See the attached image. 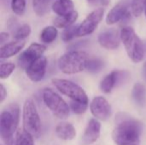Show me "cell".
Segmentation results:
<instances>
[{"label":"cell","mask_w":146,"mask_h":145,"mask_svg":"<svg viewBox=\"0 0 146 145\" xmlns=\"http://www.w3.org/2000/svg\"><path fill=\"white\" fill-rule=\"evenodd\" d=\"M142 124L136 119L121 113L115 119L112 138L116 145L137 144L142 133Z\"/></svg>","instance_id":"cell-1"},{"label":"cell","mask_w":146,"mask_h":145,"mask_svg":"<svg viewBox=\"0 0 146 145\" xmlns=\"http://www.w3.org/2000/svg\"><path fill=\"white\" fill-rule=\"evenodd\" d=\"M20 108L16 103H10L0 115V136L5 145H14V134L18 127Z\"/></svg>","instance_id":"cell-2"},{"label":"cell","mask_w":146,"mask_h":145,"mask_svg":"<svg viewBox=\"0 0 146 145\" xmlns=\"http://www.w3.org/2000/svg\"><path fill=\"white\" fill-rule=\"evenodd\" d=\"M88 54L83 50H70L58 60L59 69L66 74H75L86 69Z\"/></svg>","instance_id":"cell-3"},{"label":"cell","mask_w":146,"mask_h":145,"mask_svg":"<svg viewBox=\"0 0 146 145\" xmlns=\"http://www.w3.org/2000/svg\"><path fill=\"white\" fill-rule=\"evenodd\" d=\"M121 39L126 49L129 58L135 63L143 61L145 56V47L142 40L131 26L123 27L121 32Z\"/></svg>","instance_id":"cell-4"},{"label":"cell","mask_w":146,"mask_h":145,"mask_svg":"<svg viewBox=\"0 0 146 145\" xmlns=\"http://www.w3.org/2000/svg\"><path fill=\"white\" fill-rule=\"evenodd\" d=\"M23 129L33 137H38L41 132V120L35 103L32 99L26 100L22 110Z\"/></svg>","instance_id":"cell-5"},{"label":"cell","mask_w":146,"mask_h":145,"mask_svg":"<svg viewBox=\"0 0 146 145\" xmlns=\"http://www.w3.org/2000/svg\"><path fill=\"white\" fill-rule=\"evenodd\" d=\"M43 101L53 115L60 120H66L70 114L69 105L56 91L46 88L42 93Z\"/></svg>","instance_id":"cell-6"},{"label":"cell","mask_w":146,"mask_h":145,"mask_svg":"<svg viewBox=\"0 0 146 145\" xmlns=\"http://www.w3.org/2000/svg\"><path fill=\"white\" fill-rule=\"evenodd\" d=\"M52 84L62 94L68 97L71 100L88 104L87 95L79 85L64 79H53Z\"/></svg>","instance_id":"cell-7"},{"label":"cell","mask_w":146,"mask_h":145,"mask_svg":"<svg viewBox=\"0 0 146 145\" xmlns=\"http://www.w3.org/2000/svg\"><path fill=\"white\" fill-rule=\"evenodd\" d=\"M46 50V46L38 43L31 44L17 59L18 67L22 69H27L33 62L43 56L44 52Z\"/></svg>","instance_id":"cell-8"},{"label":"cell","mask_w":146,"mask_h":145,"mask_svg":"<svg viewBox=\"0 0 146 145\" xmlns=\"http://www.w3.org/2000/svg\"><path fill=\"white\" fill-rule=\"evenodd\" d=\"M104 15V11L102 8L97 9L90 13L79 25L77 29V37H85L92 34L103 20Z\"/></svg>","instance_id":"cell-9"},{"label":"cell","mask_w":146,"mask_h":145,"mask_svg":"<svg viewBox=\"0 0 146 145\" xmlns=\"http://www.w3.org/2000/svg\"><path fill=\"white\" fill-rule=\"evenodd\" d=\"M90 109L95 119L104 121L111 116V106L104 97H96L90 104Z\"/></svg>","instance_id":"cell-10"},{"label":"cell","mask_w":146,"mask_h":145,"mask_svg":"<svg viewBox=\"0 0 146 145\" xmlns=\"http://www.w3.org/2000/svg\"><path fill=\"white\" fill-rule=\"evenodd\" d=\"M47 64V58L44 56L38 58L34 62H33L26 69V74L28 79L34 83L41 81L44 78Z\"/></svg>","instance_id":"cell-11"},{"label":"cell","mask_w":146,"mask_h":145,"mask_svg":"<svg viewBox=\"0 0 146 145\" xmlns=\"http://www.w3.org/2000/svg\"><path fill=\"white\" fill-rule=\"evenodd\" d=\"M99 44L107 50H115L121 44V33L116 29H110L101 32L98 38Z\"/></svg>","instance_id":"cell-12"},{"label":"cell","mask_w":146,"mask_h":145,"mask_svg":"<svg viewBox=\"0 0 146 145\" xmlns=\"http://www.w3.org/2000/svg\"><path fill=\"white\" fill-rule=\"evenodd\" d=\"M101 131V124L97 119H91L86 127L82 137V143L84 145H89L95 143L99 136Z\"/></svg>","instance_id":"cell-13"},{"label":"cell","mask_w":146,"mask_h":145,"mask_svg":"<svg viewBox=\"0 0 146 145\" xmlns=\"http://www.w3.org/2000/svg\"><path fill=\"white\" fill-rule=\"evenodd\" d=\"M128 16L129 10L127 9V6L124 3H119L115 4L107 14L105 21L108 25H114Z\"/></svg>","instance_id":"cell-14"},{"label":"cell","mask_w":146,"mask_h":145,"mask_svg":"<svg viewBox=\"0 0 146 145\" xmlns=\"http://www.w3.org/2000/svg\"><path fill=\"white\" fill-rule=\"evenodd\" d=\"M25 40H15L6 43L0 48V58L7 59L18 54L25 46Z\"/></svg>","instance_id":"cell-15"},{"label":"cell","mask_w":146,"mask_h":145,"mask_svg":"<svg viewBox=\"0 0 146 145\" xmlns=\"http://www.w3.org/2000/svg\"><path fill=\"white\" fill-rule=\"evenodd\" d=\"M51 9L57 16L68 15L74 11V4L72 0H56L51 5Z\"/></svg>","instance_id":"cell-16"},{"label":"cell","mask_w":146,"mask_h":145,"mask_svg":"<svg viewBox=\"0 0 146 145\" xmlns=\"http://www.w3.org/2000/svg\"><path fill=\"white\" fill-rule=\"evenodd\" d=\"M56 134L62 140H72L76 137V130L72 124L62 122L56 126Z\"/></svg>","instance_id":"cell-17"},{"label":"cell","mask_w":146,"mask_h":145,"mask_svg":"<svg viewBox=\"0 0 146 145\" xmlns=\"http://www.w3.org/2000/svg\"><path fill=\"white\" fill-rule=\"evenodd\" d=\"M79 14L76 10H74L73 13L68 15H63V16H56L53 20V25L56 28H67L76 21L78 19Z\"/></svg>","instance_id":"cell-18"},{"label":"cell","mask_w":146,"mask_h":145,"mask_svg":"<svg viewBox=\"0 0 146 145\" xmlns=\"http://www.w3.org/2000/svg\"><path fill=\"white\" fill-rule=\"evenodd\" d=\"M118 74L119 71H113L104 78L100 83V89L104 93H110L113 88L117 85Z\"/></svg>","instance_id":"cell-19"},{"label":"cell","mask_w":146,"mask_h":145,"mask_svg":"<svg viewBox=\"0 0 146 145\" xmlns=\"http://www.w3.org/2000/svg\"><path fill=\"white\" fill-rule=\"evenodd\" d=\"M58 35L57 28L54 26H49L44 27L40 33L39 38L44 44H50L56 40Z\"/></svg>","instance_id":"cell-20"},{"label":"cell","mask_w":146,"mask_h":145,"mask_svg":"<svg viewBox=\"0 0 146 145\" xmlns=\"http://www.w3.org/2000/svg\"><path fill=\"white\" fill-rule=\"evenodd\" d=\"M133 98L138 105L143 106L145 103L146 90L142 84L137 83L134 85L133 89Z\"/></svg>","instance_id":"cell-21"},{"label":"cell","mask_w":146,"mask_h":145,"mask_svg":"<svg viewBox=\"0 0 146 145\" xmlns=\"http://www.w3.org/2000/svg\"><path fill=\"white\" fill-rule=\"evenodd\" d=\"M15 145H34L33 137L24 129H20L16 133Z\"/></svg>","instance_id":"cell-22"},{"label":"cell","mask_w":146,"mask_h":145,"mask_svg":"<svg viewBox=\"0 0 146 145\" xmlns=\"http://www.w3.org/2000/svg\"><path fill=\"white\" fill-rule=\"evenodd\" d=\"M146 0H133L131 10L135 17H139L145 10Z\"/></svg>","instance_id":"cell-23"},{"label":"cell","mask_w":146,"mask_h":145,"mask_svg":"<svg viewBox=\"0 0 146 145\" xmlns=\"http://www.w3.org/2000/svg\"><path fill=\"white\" fill-rule=\"evenodd\" d=\"M31 33V27L28 24H24L19 26L14 33V38L15 40H25Z\"/></svg>","instance_id":"cell-24"},{"label":"cell","mask_w":146,"mask_h":145,"mask_svg":"<svg viewBox=\"0 0 146 145\" xmlns=\"http://www.w3.org/2000/svg\"><path fill=\"white\" fill-rule=\"evenodd\" d=\"M79 26L72 25L63 30L62 32L61 38L64 42H69L72 40L74 37H77V29Z\"/></svg>","instance_id":"cell-25"},{"label":"cell","mask_w":146,"mask_h":145,"mask_svg":"<svg viewBox=\"0 0 146 145\" xmlns=\"http://www.w3.org/2000/svg\"><path fill=\"white\" fill-rule=\"evenodd\" d=\"M15 68V65L12 62H2L0 65V78L2 79L9 78Z\"/></svg>","instance_id":"cell-26"},{"label":"cell","mask_w":146,"mask_h":145,"mask_svg":"<svg viewBox=\"0 0 146 145\" xmlns=\"http://www.w3.org/2000/svg\"><path fill=\"white\" fill-rule=\"evenodd\" d=\"M26 0H11V9L17 15H22L26 10Z\"/></svg>","instance_id":"cell-27"},{"label":"cell","mask_w":146,"mask_h":145,"mask_svg":"<svg viewBox=\"0 0 146 145\" xmlns=\"http://www.w3.org/2000/svg\"><path fill=\"white\" fill-rule=\"evenodd\" d=\"M45 1L46 0H33V9L37 15H44L45 13H47L49 7Z\"/></svg>","instance_id":"cell-28"},{"label":"cell","mask_w":146,"mask_h":145,"mask_svg":"<svg viewBox=\"0 0 146 145\" xmlns=\"http://www.w3.org/2000/svg\"><path fill=\"white\" fill-rule=\"evenodd\" d=\"M69 107L70 109L76 115H81L84 114L88 107L87 103H80V102H76V101H73L71 100L69 103Z\"/></svg>","instance_id":"cell-29"},{"label":"cell","mask_w":146,"mask_h":145,"mask_svg":"<svg viewBox=\"0 0 146 145\" xmlns=\"http://www.w3.org/2000/svg\"><path fill=\"white\" fill-rule=\"evenodd\" d=\"M104 67V62L99 59H90L86 69L91 73H98Z\"/></svg>","instance_id":"cell-30"},{"label":"cell","mask_w":146,"mask_h":145,"mask_svg":"<svg viewBox=\"0 0 146 145\" xmlns=\"http://www.w3.org/2000/svg\"><path fill=\"white\" fill-rule=\"evenodd\" d=\"M9 35L8 32H2L0 33V44H1V46H3V44H5L4 43L7 42V40L9 39Z\"/></svg>","instance_id":"cell-31"},{"label":"cell","mask_w":146,"mask_h":145,"mask_svg":"<svg viewBox=\"0 0 146 145\" xmlns=\"http://www.w3.org/2000/svg\"><path fill=\"white\" fill-rule=\"evenodd\" d=\"M7 97V91L5 90L4 86L1 84L0 85V102L3 103L4 101V99Z\"/></svg>","instance_id":"cell-32"},{"label":"cell","mask_w":146,"mask_h":145,"mask_svg":"<svg viewBox=\"0 0 146 145\" xmlns=\"http://www.w3.org/2000/svg\"><path fill=\"white\" fill-rule=\"evenodd\" d=\"M110 2V0H100V3L103 5H107V4H109Z\"/></svg>","instance_id":"cell-33"},{"label":"cell","mask_w":146,"mask_h":145,"mask_svg":"<svg viewBox=\"0 0 146 145\" xmlns=\"http://www.w3.org/2000/svg\"><path fill=\"white\" fill-rule=\"evenodd\" d=\"M98 0H87V2L88 3H96Z\"/></svg>","instance_id":"cell-34"},{"label":"cell","mask_w":146,"mask_h":145,"mask_svg":"<svg viewBox=\"0 0 146 145\" xmlns=\"http://www.w3.org/2000/svg\"><path fill=\"white\" fill-rule=\"evenodd\" d=\"M145 16H146V6H145Z\"/></svg>","instance_id":"cell-35"},{"label":"cell","mask_w":146,"mask_h":145,"mask_svg":"<svg viewBox=\"0 0 146 145\" xmlns=\"http://www.w3.org/2000/svg\"><path fill=\"white\" fill-rule=\"evenodd\" d=\"M133 145H137V144H133Z\"/></svg>","instance_id":"cell-36"}]
</instances>
